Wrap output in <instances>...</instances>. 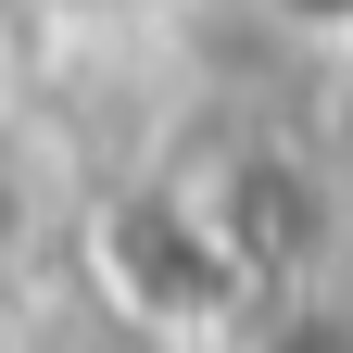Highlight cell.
<instances>
[{
  "instance_id": "2",
  "label": "cell",
  "mask_w": 353,
  "mask_h": 353,
  "mask_svg": "<svg viewBox=\"0 0 353 353\" xmlns=\"http://www.w3.org/2000/svg\"><path fill=\"white\" fill-rule=\"evenodd\" d=\"M316 126H328V164L353 176V38L328 51V101H316Z\"/></svg>"
},
{
  "instance_id": "3",
  "label": "cell",
  "mask_w": 353,
  "mask_h": 353,
  "mask_svg": "<svg viewBox=\"0 0 353 353\" xmlns=\"http://www.w3.org/2000/svg\"><path fill=\"white\" fill-rule=\"evenodd\" d=\"M0 114H13V13H0Z\"/></svg>"
},
{
  "instance_id": "1",
  "label": "cell",
  "mask_w": 353,
  "mask_h": 353,
  "mask_svg": "<svg viewBox=\"0 0 353 353\" xmlns=\"http://www.w3.org/2000/svg\"><path fill=\"white\" fill-rule=\"evenodd\" d=\"M13 26H76V38H139L164 0H0Z\"/></svg>"
}]
</instances>
